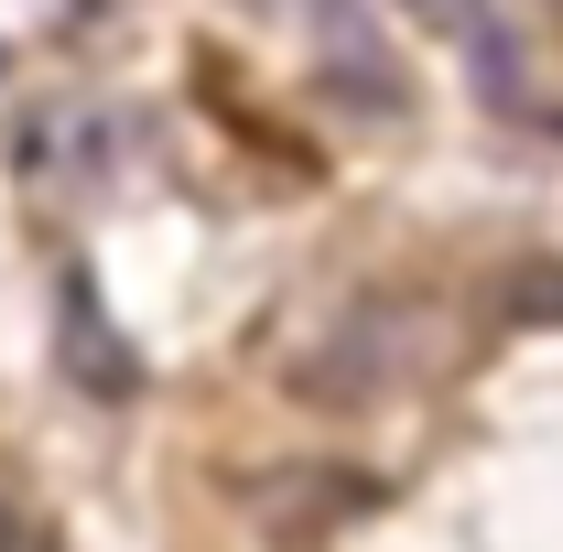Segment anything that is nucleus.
Instances as JSON below:
<instances>
[{
    "label": "nucleus",
    "mask_w": 563,
    "mask_h": 552,
    "mask_svg": "<svg viewBox=\"0 0 563 552\" xmlns=\"http://www.w3.org/2000/svg\"><path fill=\"white\" fill-rule=\"evenodd\" d=\"M401 11H412V22H433V33H455V44L477 55V76H488V87H509V44L488 33V11H477V0H401Z\"/></svg>",
    "instance_id": "20e7f679"
},
{
    "label": "nucleus",
    "mask_w": 563,
    "mask_h": 552,
    "mask_svg": "<svg viewBox=\"0 0 563 552\" xmlns=\"http://www.w3.org/2000/svg\"><path fill=\"white\" fill-rule=\"evenodd\" d=\"M498 314L509 325H563V261H531V272L498 292Z\"/></svg>",
    "instance_id": "39448f33"
},
{
    "label": "nucleus",
    "mask_w": 563,
    "mask_h": 552,
    "mask_svg": "<svg viewBox=\"0 0 563 552\" xmlns=\"http://www.w3.org/2000/svg\"><path fill=\"white\" fill-rule=\"evenodd\" d=\"M368 487L357 477H325V466H282V477H261V520H272V542H325L336 520H347Z\"/></svg>",
    "instance_id": "7ed1b4c3"
},
{
    "label": "nucleus",
    "mask_w": 563,
    "mask_h": 552,
    "mask_svg": "<svg viewBox=\"0 0 563 552\" xmlns=\"http://www.w3.org/2000/svg\"><path fill=\"white\" fill-rule=\"evenodd\" d=\"M55 357H66V379L87 390V401H131L141 390V357H131V336L109 325V303H98L87 272L55 281Z\"/></svg>",
    "instance_id": "f03ea898"
},
{
    "label": "nucleus",
    "mask_w": 563,
    "mask_h": 552,
    "mask_svg": "<svg viewBox=\"0 0 563 552\" xmlns=\"http://www.w3.org/2000/svg\"><path fill=\"white\" fill-rule=\"evenodd\" d=\"M433 314L401 303V292H357L336 303L314 336L292 346V401H314V412H379V401H401L422 368H433Z\"/></svg>",
    "instance_id": "f257e3e1"
}]
</instances>
